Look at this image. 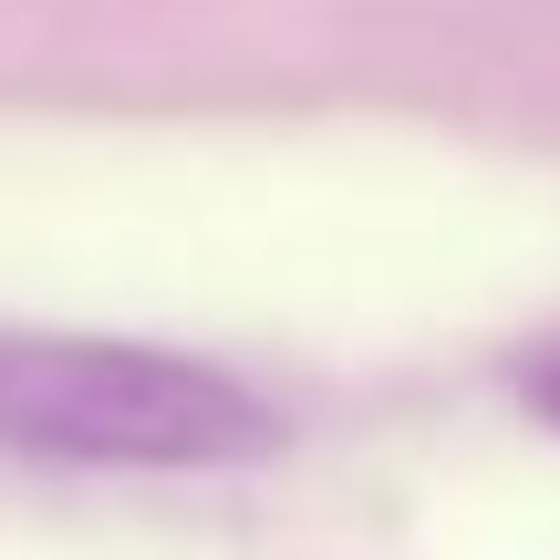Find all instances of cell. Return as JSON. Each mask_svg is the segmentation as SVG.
<instances>
[{
	"instance_id": "obj_2",
	"label": "cell",
	"mask_w": 560,
	"mask_h": 560,
	"mask_svg": "<svg viewBox=\"0 0 560 560\" xmlns=\"http://www.w3.org/2000/svg\"><path fill=\"white\" fill-rule=\"evenodd\" d=\"M509 384H520V405H529V416H540L550 436H560V332H550V342H529V353L509 363Z\"/></svg>"
},
{
	"instance_id": "obj_1",
	"label": "cell",
	"mask_w": 560,
	"mask_h": 560,
	"mask_svg": "<svg viewBox=\"0 0 560 560\" xmlns=\"http://www.w3.org/2000/svg\"><path fill=\"white\" fill-rule=\"evenodd\" d=\"M0 446L52 467H260L280 416L219 363L104 332H0Z\"/></svg>"
}]
</instances>
